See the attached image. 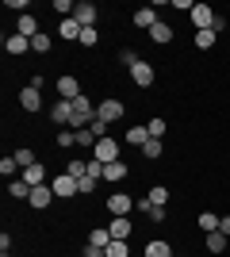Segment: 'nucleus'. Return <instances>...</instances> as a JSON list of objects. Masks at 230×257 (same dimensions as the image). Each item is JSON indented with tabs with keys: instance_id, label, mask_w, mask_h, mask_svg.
Returning <instances> with one entry per match:
<instances>
[{
	"instance_id": "nucleus-1",
	"label": "nucleus",
	"mask_w": 230,
	"mask_h": 257,
	"mask_svg": "<svg viewBox=\"0 0 230 257\" xmlns=\"http://www.w3.org/2000/svg\"><path fill=\"white\" fill-rule=\"evenodd\" d=\"M215 8H207V4H192V23H196V31H215Z\"/></svg>"
},
{
	"instance_id": "nucleus-2",
	"label": "nucleus",
	"mask_w": 230,
	"mask_h": 257,
	"mask_svg": "<svg viewBox=\"0 0 230 257\" xmlns=\"http://www.w3.org/2000/svg\"><path fill=\"white\" fill-rule=\"evenodd\" d=\"M92 154H96L100 165H111V161H119V142L115 139H100L96 146H92Z\"/></svg>"
},
{
	"instance_id": "nucleus-3",
	"label": "nucleus",
	"mask_w": 230,
	"mask_h": 257,
	"mask_svg": "<svg viewBox=\"0 0 230 257\" xmlns=\"http://www.w3.org/2000/svg\"><path fill=\"white\" fill-rule=\"evenodd\" d=\"M50 188H54L58 200H69V196H81V188H77V181L69 177V173H58L54 181H50Z\"/></svg>"
},
{
	"instance_id": "nucleus-4",
	"label": "nucleus",
	"mask_w": 230,
	"mask_h": 257,
	"mask_svg": "<svg viewBox=\"0 0 230 257\" xmlns=\"http://www.w3.org/2000/svg\"><path fill=\"white\" fill-rule=\"evenodd\" d=\"M123 111H127V107H123L119 100H100V104H96V115L104 119L108 127H111V123H119V119H123Z\"/></svg>"
},
{
	"instance_id": "nucleus-5",
	"label": "nucleus",
	"mask_w": 230,
	"mask_h": 257,
	"mask_svg": "<svg viewBox=\"0 0 230 257\" xmlns=\"http://www.w3.org/2000/svg\"><path fill=\"white\" fill-rule=\"evenodd\" d=\"M58 96H62V100H77V96H85V92H81V81H77L73 73H62V77H58Z\"/></svg>"
},
{
	"instance_id": "nucleus-6",
	"label": "nucleus",
	"mask_w": 230,
	"mask_h": 257,
	"mask_svg": "<svg viewBox=\"0 0 230 257\" xmlns=\"http://www.w3.org/2000/svg\"><path fill=\"white\" fill-rule=\"evenodd\" d=\"M73 20L81 23V27H96L100 8H96V4H88V0H81V4H77V12H73Z\"/></svg>"
},
{
	"instance_id": "nucleus-7",
	"label": "nucleus",
	"mask_w": 230,
	"mask_h": 257,
	"mask_svg": "<svg viewBox=\"0 0 230 257\" xmlns=\"http://www.w3.org/2000/svg\"><path fill=\"white\" fill-rule=\"evenodd\" d=\"M131 207H134V200L127 192H111L108 196V211H111V219L115 215H131Z\"/></svg>"
},
{
	"instance_id": "nucleus-8",
	"label": "nucleus",
	"mask_w": 230,
	"mask_h": 257,
	"mask_svg": "<svg viewBox=\"0 0 230 257\" xmlns=\"http://www.w3.org/2000/svg\"><path fill=\"white\" fill-rule=\"evenodd\" d=\"M54 200H58V196H54V188H50V184H39V188H31V200H27V204L43 211V207H50Z\"/></svg>"
},
{
	"instance_id": "nucleus-9",
	"label": "nucleus",
	"mask_w": 230,
	"mask_h": 257,
	"mask_svg": "<svg viewBox=\"0 0 230 257\" xmlns=\"http://www.w3.org/2000/svg\"><path fill=\"white\" fill-rule=\"evenodd\" d=\"M131 81H134L138 88H150V85H153V65H150V62L131 65Z\"/></svg>"
},
{
	"instance_id": "nucleus-10",
	"label": "nucleus",
	"mask_w": 230,
	"mask_h": 257,
	"mask_svg": "<svg viewBox=\"0 0 230 257\" xmlns=\"http://www.w3.org/2000/svg\"><path fill=\"white\" fill-rule=\"evenodd\" d=\"M108 230H111V238H123V242H131V215H115V219H111L108 223Z\"/></svg>"
},
{
	"instance_id": "nucleus-11",
	"label": "nucleus",
	"mask_w": 230,
	"mask_h": 257,
	"mask_svg": "<svg viewBox=\"0 0 230 257\" xmlns=\"http://www.w3.org/2000/svg\"><path fill=\"white\" fill-rule=\"evenodd\" d=\"M20 107H23V111H39V107H43V88H31V85H27L20 92Z\"/></svg>"
},
{
	"instance_id": "nucleus-12",
	"label": "nucleus",
	"mask_w": 230,
	"mask_h": 257,
	"mask_svg": "<svg viewBox=\"0 0 230 257\" xmlns=\"http://www.w3.org/2000/svg\"><path fill=\"white\" fill-rule=\"evenodd\" d=\"M20 181H23V184H31V188L46 184V165H43V161H35L31 169H23V173H20Z\"/></svg>"
},
{
	"instance_id": "nucleus-13",
	"label": "nucleus",
	"mask_w": 230,
	"mask_h": 257,
	"mask_svg": "<svg viewBox=\"0 0 230 257\" xmlns=\"http://www.w3.org/2000/svg\"><path fill=\"white\" fill-rule=\"evenodd\" d=\"M4 50H8L12 58H20V54H27V50H31V39H23V35H16V31H12L8 39H4Z\"/></svg>"
},
{
	"instance_id": "nucleus-14",
	"label": "nucleus",
	"mask_w": 230,
	"mask_h": 257,
	"mask_svg": "<svg viewBox=\"0 0 230 257\" xmlns=\"http://www.w3.org/2000/svg\"><path fill=\"white\" fill-rule=\"evenodd\" d=\"M50 119H54L58 127H69V119H73V104H69V100H58V104L50 107Z\"/></svg>"
},
{
	"instance_id": "nucleus-15",
	"label": "nucleus",
	"mask_w": 230,
	"mask_h": 257,
	"mask_svg": "<svg viewBox=\"0 0 230 257\" xmlns=\"http://www.w3.org/2000/svg\"><path fill=\"white\" fill-rule=\"evenodd\" d=\"M150 43H157V46H165V43H173V27H169V23H153L150 27Z\"/></svg>"
},
{
	"instance_id": "nucleus-16",
	"label": "nucleus",
	"mask_w": 230,
	"mask_h": 257,
	"mask_svg": "<svg viewBox=\"0 0 230 257\" xmlns=\"http://www.w3.org/2000/svg\"><path fill=\"white\" fill-rule=\"evenodd\" d=\"M88 246L108 249L111 246V230H108V226H92V230H88Z\"/></svg>"
},
{
	"instance_id": "nucleus-17",
	"label": "nucleus",
	"mask_w": 230,
	"mask_h": 257,
	"mask_svg": "<svg viewBox=\"0 0 230 257\" xmlns=\"http://www.w3.org/2000/svg\"><path fill=\"white\" fill-rule=\"evenodd\" d=\"M81 31H85V27H81L77 20H62V23H58V35L69 39V43H81Z\"/></svg>"
},
{
	"instance_id": "nucleus-18",
	"label": "nucleus",
	"mask_w": 230,
	"mask_h": 257,
	"mask_svg": "<svg viewBox=\"0 0 230 257\" xmlns=\"http://www.w3.org/2000/svg\"><path fill=\"white\" fill-rule=\"evenodd\" d=\"M123 142H127V146H138V150H142L146 142H150V131H146V127H131L127 135H123Z\"/></svg>"
},
{
	"instance_id": "nucleus-19",
	"label": "nucleus",
	"mask_w": 230,
	"mask_h": 257,
	"mask_svg": "<svg viewBox=\"0 0 230 257\" xmlns=\"http://www.w3.org/2000/svg\"><path fill=\"white\" fill-rule=\"evenodd\" d=\"M123 177H127V165H123V161H111V165H104V181H108V184H119Z\"/></svg>"
},
{
	"instance_id": "nucleus-20",
	"label": "nucleus",
	"mask_w": 230,
	"mask_h": 257,
	"mask_svg": "<svg viewBox=\"0 0 230 257\" xmlns=\"http://www.w3.org/2000/svg\"><path fill=\"white\" fill-rule=\"evenodd\" d=\"M153 23H157V12H153V8H138V12H134V27H142V31H150Z\"/></svg>"
},
{
	"instance_id": "nucleus-21",
	"label": "nucleus",
	"mask_w": 230,
	"mask_h": 257,
	"mask_svg": "<svg viewBox=\"0 0 230 257\" xmlns=\"http://www.w3.org/2000/svg\"><path fill=\"white\" fill-rule=\"evenodd\" d=\"M16 35H23V39H35V35H39V23H35V16H20V23H16Z\"/></svg>"
},
{
	"instance_id": "nucleus-22",
	"label": "nucleus",
	"mask_w": 230,
	"mask_h": 257,
	"mask_svg": "<svg viewBox=\"0 0 230 257\" xmlns=\"http://www.w3.org/2000/svg\"><path fill=\"white\" fill-rule=\"evenodd\" d=\"M196 223H199V230H203V234H215L222 219H219V215H215V211H203V215H199V219H196Z\"/></svg>"
},
{
	"instance_id": "nucleus-23",
	"label": "nucleus",
	"mask_w": 230,
	"mask_h": 257,
	"mask_svg": "<svg viewBox=\"0 0 230 257\" xmlns=\"http://www.w3.org/2000/svg\"><path fill=\"white\" fill-rule=\"evenodd\" d=\"M146 257H173V246H169V242H165V238H161V242H157V238H153L150 246H146Z\"/></svg>"
},
{
	"instance_id": "nucleus-24",
	"label": "nucleus",
	"mask_w": 230,
	"mask_h": 257,
	"mask_svg": "<svg viewBox=\"0 0 230 257\" xmlns=\"http://www.w3.org/2000/svg\"><path fill=\"white\" fill-rule=\"evenodd\" d=\"M8 192H12V200H31V184H23L16 177V181H8Z\"/></svg>"
},
{
	"instance_id": "nucleus-25",
	"label": "nucleus",
	"mask_w": 230,
	"mask_h": 257,
	"mask_svg": "<svg viewBox=\"0 0 230 257\" xmlns=\"http://www.w3.org/2000/svg\"><path fill=\"white\" fill-rule=\"evenodd\" d=\"M146 196H150V204H153V207H165V204H169V188H165V184H153Z\"/></svg>"
},
{
	"instance_id": "nucleus-26",
	"label": "nucleus",
	"mask_w": 230,
	"mask_h": 257,
	"mask_svg": "<svg viewBox=\"0 0 230 257\" xmlns=\"http://www.w3.org/2000/svg\"><path fill=\"white\" fill-rule=\"evenodd\" d=\"M215 39H219L215 31H196V35H192V43H196V50H211V46H215Z\"/></svg>"
},
{
	"instance_id": "nucleus-27",
	"label": "nucleus",
	"mask_w": 230,
	"mask_h": 257,
	"mask_svg": "<svg viewBox=\"0 0 230 257\" xmlns=\"http://www.w3.org/2000/svg\"><path fill=\"white\" fill-rule=\"evenodd\" d=\"M104 253H108V257H127V253H131V242H123V238H111V246L104 249Z\"/></svg>"
},
{
	"instance_id": "nucleus-28",
	"label": "nucleus",
	"mask_w": 230,
	"mask_h": 257,
	"mask_svg": "<svg viewBox=\"0 0 230 257\" xmlns=\"http://www.w3.org/2000/svg\"><path fill=\"white\" fill-rule=\"evenodd\" d=\"M12 158H16V161H20V169H31V165H35V161H39V158H35V150H27V146H20V150H16V154H12Z\"/></svg>"
},
{
	"instance_id": "nucleus-29",
	"label": "nucleus",
	"mask_w": 230,
	"mask_h": 257,
	"mask_svg": "<svg viewBox=\"0 0 230 257\" xmlns=\"http://www.w3.org/2000/svg\"><path fill=\"white\" fill-rule=\"evenodd\" d=\"M16 173H23V169H20V161L8 154V158L0 161V177H12V181H16Z\"/></svg>"
},
{
	"instance_id": "nucleus-30",
	"label": "nucleus",
	"mask_w": 230,
	"mask_h": 257,
	"mask_svg": "<svg viewBox=\"0 0 230 257\" xmlns=\"http://www.w3.org/2000/svg\"><path fill=\"white\" fill-rule=\"evenodd\" d=\"M66 173L73 177V181H85V177H88V161H69Z\"/></svg>"
},
{
	"instance_id": "nucleus-31",
	"label": "nucleus",
	"mask_w": 230,
	"mask_h": 257,
	"mask_svg": "<svg viewBox=\"0 0 230 257\" xmlns=\"http://www.w3.org/2000/svg\"><path fill=\"white\" fill-rule=\"evenodd\" d=\"M142 158L146 161H157V158H161V139H150V142H146V146H142Z\"/></svg>"
},
{
	"instance_id": "nucleus-32",
	"label": "nucleus",
	"mask_w": 230,
	"mask_h": 257,
	"mask_svg": "<svg viewBox=\"0 0 230 257\" xmlns=\"http://www.w3.org/2000/svg\"><path fill=\"white\" fill-rule=\"evenodd\" d=\"M207 249H211V253H222V249H226V234H222V230L207 234Z\"/></svg>"
},
{
	"instance_id": "nucleus-33",
	"label": "nucleus",
	"mask_w": 230,
	"mask_h": 257,
	"mask_svg": "<svg viewBox=\"0 0 230 257\" xmlns=\"http://www.w3.org/2000/svg\"><path fill=\"white\" fill-rule=\"evenodd\" d=\"M146 131H150V139H161V135H165V119H161V115H153L150 123H146Z\"/></svg>"
},
{
	"instance_id": "nucleus-34",
	"label": "nucleus",
	"mask_w": 230,
	"mask_h": 257,
	"mask_svg": "<svg viewBox=\"0 0 230 257\" xmlns=\"http://www.w3.org/2000/svg\"><path fill=\"white\" fill-rule=\"evenodd\" d=\"M31 50H35V54H46V50H50V35H43V31H39V35L31 39Z\"/></svg>"
},
{
	"instance_id": "nucleus-35",
	"label": "nucleus",
	"mask_w": 230,
	"mask_h": 257,
	"mask_svg": "<svg viewBox=\"0 0 230 257\" xmlns=\"http://www.w3.org/2000/svg\"><path fill=\"white\" fill-rule=\"evenodd\" d=\"M88 131L96 135V142H100V139H108V123H104V119H100V115L92 119V123H88Z\"/></svg>"
},
{
	"instance_id": "nucleus-36",
	"label": "nucleus",
	"mask_w": 230,
	"mask_h": 257,
	"mask_svg": "<svg viewBox=\"0 0 230 257\" xmlns=\"http://www.w3.org/2000/svg\"><path fill=\"white\" fill-rule=\"evenodd\" d=\"M54 12H62V20H73L77 4H69V0H54Z\"/></svg>"
},
{
	"instance_id": "nucleus-37",
	"label": "nucleus",
	"mask_w": 230,
	"mask_h": 257,
	"mask_svg": "<svg viewBox=\"0 0 230 257\" xmlns=\"http://www.w3.org/2000/svg\"><path fill=\"white\" fill-rule=\"evenodd\" d=\"M58 146H77V131H73V127H62V135H58Z\"/></svg>"
},
{
	"instance_id": "nucleus-38",
	"label": "nucleus",
	"mask_w": 230,
	"mask_h": 257,
	"mask_svg": "<svg viewBox=\"0 0 230 257\" xmlns=\"http://www.w3.org/2000/svg\"><path fill=\"white\" fill-rule=\"evenodd\" d=\"M96 177H85V181H77V188H81V196H92V192H96Z\"/></svg>"
},
{
	"instance_id": "nucleus-39",
	"label": "nucleus",
	"mask_w": 230,
	"mask_h": 257,
	"mask_svg": "<svg viewBox=\"0 0 230 257\" xmlns=\"http://www.w3.org/2000/svg\"><path fill=\"white\" fill-rule=\"evenodd\" d=\"M96 39H100L96 27H85V31H81V46H96Z\"/></svg>"
},
{
	"instance_id": "nucleus-40",
	"label": "nucleus",
	"mask_w": 230,
	"mask_h": 257,
	"mask_svg": "<svg viewBox=\"0 0 230 257\" xmlns=\"http://www.w3.org/2000/svg\"><path fill=\"white\" fill-rule=\"evenodd\" d=\"M77 146H96V135H92V131H77Z\"/></svg>"
},
{
	"instance_id": "nucleus-41",
	"label": "nucleus",
	"mask_w": 230,
	"mask_h": 257,
	"mask_svg": "<svg viewBox=\"0 0 230 257\" xmlns=\"http://www.w3.org/2000/svg\"><path fill=\"white\" fill-rule=\"evenodd\" d=\"M119 62L127 65V69H131V65H138V62H142V58H138V54H134V50H123V54H119Z\"/></svg>"
},
{
	"instance_id": "nucleus-42",
	"label": "nucleus",
	"mask_w": 230,
	"mask_h": 257,
	"mask_svg": "<svg viewBox=\"0 0 230 257\" xmlns=\"http://www.w3.org/2000/svg\"><path fill=\"white\" fill-rule=\"evenodd\" d=\"M134 211H142V215H150V211H153V204H150V196H138V200H134Z\"/></svg>"
},
{
	"instance_id": "nucleus-43",
	"label": "nucleus",
	"mask_w": 230,
	"mask_h": 257,
	"mask_svg": "<svg viewBox=\"0 0 230 257\" xmlns=\"http://www.w3.org/2000/svg\"><path fill=\"white\" fill-rule=\"evenodd\" d=\"M146 219H150V223H165V207H153V211L146 215Z\"/></svg>"
},
{
	"instance_id": "nucleus-44",
	"label": "nucleus",
	"mask_w": 230,
	"mask_h": 257,
	"mask_svg": "<svg viewBox=\"0 0 230 257\" xmlns=\"http://www.w3.org/2000/svg\"><path fill=\"white\" fill-rule=\"evenodd\" d=\"M81 257H104V249H96V246H85V249H81Z\"/></svg>"
},
{
	"instance_id": "nucleus-45",
	"label": "nucleus",
	"mask_w": 230,
	"mask_h": 257,
	"mask_svg": "<svg viewBox=\"0 0 230 257\" xmlns=\"http://www.w3.org/2000/svg\"><path fill=\"white\" fill-rule=\"evenodd\" d=\"M219 230H222V234L230 238V215H222V223H219Z\"/></svg>"
},
{
	"instance_id": "nucleus-46",
	"label": "nucleus",
	"mask_w": 230,
	"mask_h": 257,
	"mask_svg": "<svg viewBox=\"0 0 230 257\" xmlns=\"http://www.w3.org/2000/svg\"><path fill=\"white\" fill-rule=\"evenodd\" d=\"M104 257H108V253H104Z\"/></svg>"
}]
</instances>
